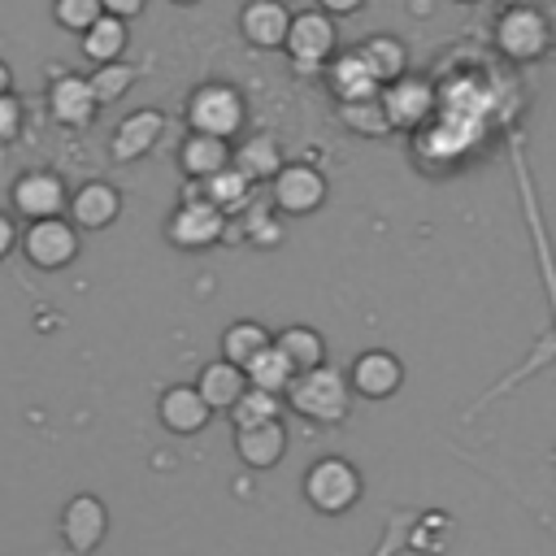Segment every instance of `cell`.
<instances>
[{
	"label": "cell",
	"mask_w": 556,
	"mask_h": 556,
	"mask_svg": "<svg viewBox=\"0 0 556 556\" xmlns=\"http://www.w3.org/2000/svg\"><path fill=\"white\" fill-rule=\"evenodd\" d=\"M122 48H126V22H117V17H109V13H100V17L83 30V52H87L96 65H113V61L122 56Z\"/></svg>",
	"instance_id": "22"
},
{
	"label": "cell",
	"mask_w": 556,
	"mask_h": 556,
	"mask_svg": "<svg viewBox=\"0 0 556 556\" xmlns=\"http://www.w3.org/2000/svg\"><path fill=\"white\" fill-rule=\"evenodd\" d=\"M226 165H230V143H226V139L191 135V139L182 143V169H187V174H195L200 182H204V178H213V174H222Z\"/></svg>",
	"instance_id": "21"
},
{
	"label": "cell",
	"mask_w": 556,
	"mask_h": 556,
	"mask_svg": "<svg viewBox=\"0 0 556 556\" xmlns=\"http://www.w3.org/2000/svg\"><path fill=\"white\" fill-rule=\"evenodd\" d=\"M13 208H17L22 217H30V222L61 217V208H65V182H61L56 174L35 169V174L17 178V187H13Z\"/></svg>",
	"instance_id": "11"
},
{
	"label": "cell",
	"mask_w": 556,
	"mask_h": 556,
	"mask_svg": "<svg viewBox=\"0 0 556 556\" xmlns=\"http://www.w3.org/2000/svg\"><path fill=\"white\" fill-rule=\"evenodd\" d=\"M130 83H135V70H130V65H122V61H113V65H100V70L87 78V87H91L96 104H109V100L126 96V87H130Z\"/></svg>",
	"instance_id": "28"
},
{
	"label": "cell",
	"mask_w": 556,
	"mask_h": 556,
	"mask_svg": "<svg viewBox=\"0 0 556 556\" xmlns=\"http://www.w3.org/2000/svg\"><path fill=\"white\" fill-rule=\"evenodd\" d=\"M274 417H278V395L256 391V387H248V391L235 400V408H230L235 430H243V426H261V421H274Z\"/></svg>",
	"instance_id": "26"
},
{
	"label": "cell",
	"mask_w": 556,
	"mask_h": 556,
	"mask_svg": "<svg viewBox=\"0 0 556 556\" xmlns=\"http://www.w3.org/2000/svg\"><path fill=\"white\" fill-rule=\"evenodd\" d=\"M52 13L65 30H87L104 9H100V0H52Z\"/></svg>",
	"instance_id": "29"
},
{
	"label": "cell",
	"mask_w": 556,
	"mask_h": 556,
	"mask_svg": "<svg viewBox=\"0 0 556 556\" xmlns=\"http://www.w3.org/2000/svg\"><path fill=\"white\" fill-rule=\"evenodd\" d=\"M187 122H191L195 135L230 139L243 126V96L226 83H208L187 100Z\"/></svg>",
	"instance_id": "3"
},
{
	"label": "cell",
	"mask_w": 556,
	"mask_h": 556,
	"mask_svg": "<svg viewBox=\"0 0 556 556\" xmlns=\"http://www.w3.org/2000/svg\"><path fill=\"white\" fill-rule=\"evenodd\" d=\"M222 230H226V213L213 208L204 195L178 204L174 217H169V226H165L169 243H178V248H208V243L222 239Z\"/></svg>",
	"instance_id": "7"
},
{
	"label": "cell",
	"mask_w": 556,
	"mask_h": 556,
	"mask_svg": "<svg viewBox=\"0 0 556 556\" xmlns=\"http://www.w3.org/2000/svg\"><path fill=\"white\" fill-rule=\"evenodd\" d=\"M274 348L287 356V365H291L295 374L326 365V339H321L313 326H287V330L274 339Z\"/></svg>",
	"instance_id": "20"
},
{
	"label": "cell",
	"mask_w": 556,
	"mask_h": 556,
	"mask_svg": "<svg viewBox=\"0 0 556 556\" xmlns=\"http://www.w3.org/2000/svg\"><path fill=\"white\" fill-rule=\"evenodd\" d=\"M326 13H352V9H361V0H317Z\"/></svg>",
	"instance_id": "34"
},
{
	"label": "cell",
	"mask_w": 556,
	"mask_h": 556,
	"mask_svg": "<svg viewBox=\"0 0 556 556\" xmlns=\"http://www.w3.org/2000/svg\"><path fill=\"white\" fill-rule=\"evenodd\" d=\"M195 391H200V400L208 404V413H230L235 400L248 391V378H243V369H235V365H226V361H208V365L200 369Z\"/></svg>",
	"instance_id": "18"
},
{
	"label": "cell",
	"mask_w": 556,
	"mask_h": 556,
	"mask_svg": "<svg viewBox=\"0 0 556 556\" xmlns=\"http://www.w3.org/2000/svg\"><path fill=\"white\" fill-rule=\"evenodd\" d=\"M161 130H165V117H161L156 109H139V113H130V117L113 130V143H109L113 161H139L143 152L156 148Z\"/></svg>",
	"instance_id": "13"
},
{
	"label": "cell",
	"mask_w": 556,
	"mask_h": 556,
	"mask_svg": "<svg viewBox=\"0 0 556 556\" xmlns=\"http://www.w3.org/2000/svg\"><path fill=\"white\" fill-rule=\"evenodd\" d=\"M287 400L300 417L308 421H321V426H334L348 417L352 408V387H348V374L334 369V365H317V369H304L291 378L287 387Z\"/></svg>",
	"instance_id": "1"
},
{
	"label": "cell",
	"mask_w": 556,
	"mask_h": 556,
	"mask_svg": "<svg viewBox=\"0 0 556 556\" xmlns=\"http://www.w3.org/2000/svg\"><path fill=\"white\" fill-rule=\"evenodd\" d=\"M243 195H248V178L239 169H222V174L204 178V200L213 208H222V213H230L235 204H243Z\"/></svg>",
	"instance_id": "27"
},
{
	"label": "cell",
	"mask_w": 556,
	"mask_h": 556,
	"mask_svg": "<svg viewBox=\"0 0 556 556\" xmlns=\"http://www.w3.org/2000/svg\"><path fill=\"white\" fill-rule=\"evenodd\" d=\"M13 243H17V230H13V222L0 213V261L13 252Z\"/></svg>",
	"instance_id": "33"
},
{
	"label": "cell",
	"mask_w": 556,
	"mask_h": 556,
	"mask_svg": "<svg viewBox=\"0 0 556 556\" xmlns=\"http://www.w3.org/2000/svg\"><path fill=\"white\" fill-rule=\"evenodd\" d=\"M400 382H404V365H400L395 352H382V348L361 352V356L352 361V369H348V387L361 391V395H369V400L395 395Z\"/></svg>",
	"instance_id": "9"
},
{
	"label": "cell",
	"mask_w": 556,
	"mask_h": 556,
	"mask_svg": "<svg viewBox=\"0 0 556 556\" xmlns=\"http://www.w3.org/2000/svg\"><path fill=\"white\" fill-rule=\"evenodd\" d=\"M9 83H13V78H9V65L0 61V96H9Z\"/></svg>",
	"instance_id": "35"
},
{
	"label": "cell",
	"mask_w": 556,
	"mask_h": 556,
	"mask_svg": "<svg viewBox=\"0 0 556 556\" xmlns=\"http://www.w3.org/2000/svg\"><path fill=\"white\" fill-rule=\"evenodd\" d=\"M408 521H413L408 513H395V521L387 526V539L378 543V552H374V556H395V552H400V543H404V526H408Z\"/></svg>",
	"instance_id": "31"
},
{
	"label": "cell",
	"mask_w": 556,
	"mask_h": 556,
	"mask_svg": "<svg viewBox=\"0 0 556 556\" xmlns=\"http://www.w3.org/2000/svg\"><path fill=\"white\" fill-rule=\"evenodd\" d=\"M100 9H104L109 17H117V22H126V17L143 13V0H100Z\"/></svg>",
	"instance_id": "32"
},
{
	"label": "cell",
	"mask_w": 556,
	"mask_h": 556,
	"mask_svg": "<svg viewBox=\"0 0 556 556\" xmlns=\"http://www.w3.org/2000/svg\"><path fill=\"white\" fill-rule=\"evenodd\" d=\"M235 165H239V174L252 182V178H265V174H278V148H274V139L269 135H256V139H248L239 152H235Z\"/></svg>",
	"instance_id": "25"
},
{
	"label": "cell",
	"mask_w": 556,
	"mask_h": 556,
	"mask_svg": "<svg viewBox=\"0 0 556 556\" xmlns=\"http://www.w3.org/2000/svg\"><path fill=\"white\" fill-rule=\"evenodd\" d=\"M269 343H274V339H269V330H265L261 321H235V326H226V334H222V361L235 365V369H248Z\"/></svg>",
	"instance_id": "19"
},
{
	"label": "cell",
	"mask_w": 556,
	"mask_h": 556,
	"mask_svg": "<svg viewBox=\"0 0 556 556\" xmlns=\"http://www.w3.org/2000/svg\"><path fill=\"white\" fill-rule=\"evenodd\" d=\"M356 65H361L369 78H400V70H404V43L391 39V35H374V39L361 48Z\"/></svg>",
	"instance_id": "24"
},
{
	"label": "cell",
	"mask_w": 556,
	"mask_h": 556,
	"mask_svg": "<svg viewBox=\"0 0 556 556\" xmlns=\"http://www.w3.org/2000/svg\"><path fill=\"white\" fill-rule=\"evenodd\" d=\"M174 4H195V0H174Z\"/></svg>",
	"instance_id": "36"
},
{
	"label": "cell",
	"mask_w": 556,
	"mask_h": 556,
	"mask_svg": "<svg viewBox=\"0 0 556 556\" xmlns=\"http://www.w3.org/2000/svg\"><path fill=\"white\" fill-rule=\"evenodd\" d=\"M495 39L513 61H534L547 48V22L534 9H508L495 26Z\"/></svg>",
	"instance_id": "10"
},
{
	"label": "cell",
	"mask_w": 556,
	"mask_h": 556,
	"mask_svg": "<svg viewBox=\"0 0 556 556\" xmlns=\"http://www.w3.org/2000/svg\"><path fill=\"white\" fill-rule=\"evenodd\" d=\"M239 26H243V39H248V43H256V48H278V43L287 39L291 13H287L282 0H252V4H243Z\"/></svg>",
	"instance_id": "14"
},
{
	"label": "cell",
	"mask_w": 556,
	"mask_h": 556,
	"mask_svg": "<svg viewBox=\"0 0 556 556\" xmlns=\"http://www.w3.org/2000/svg\"><path fill=\"white\" fill-rule=\"evenodd\" d=\"M326 200V178L313 165H278L274 174V204L291 217H304L313 208H321Z\"/></svg>",
	"instance_id": "8"
},
{
	"label": "cell",
	"mask_w": 556,
	"mask_h": 556,
	"mask_svg": "<svg viewBox=\"0 0 556 556\" xmlns=\"http://www.w3.org/2000/svg\"><path fill=\"white\" fill-rule=\"evenodd\" d=\"M65 208H70L74 226H83V230H104V226H113V217L122 213V200H117V191H113L109 182H87V187L74 191V200H70Z\"/></svg>",
	"instance_id": "17"
},
{
	"label": "cell",
	"mask_w": 556,
	"mask_h": 556,
	"mask_svg": "<svg viewBox=\"0 0 556 556\" xmlns=\"http://www.w3.org/2000/svg\"><path fill=\"white\" fill-rule=\"evenodd\" d=\"M304 500H308L317 513H326V517L348 513V508L361 500V473H356V465L343 460V456H321V460H313L308 473H304Z\"/></svg>",
	"instance_id": "2"
},
{
	"label": "cell",
	"mask_w": 556,
	"mask_h": 556,
	"mask_svg": "<svg viewBox=\"0 0 556 556\" xmlns=\"http://www.w3.org/2000/svg\"><path fill=\"white\" fill-rule=\"evenodd\" d=\"M17 126H22V109H17V100L0 96V143H9V139L17 135Z\"/></svg>",
	"instance_id": "30"
},
{
	"label": "cell",
	"mask_w": 556,
	"mask_h": 556,
	"mask_svg": "<svg viewBox=\"0 0 556 556\" xmlns=\"http://www.w3.org/2000/svg\"><path fill=\"white\" fill-rule=\"evenodd\" d=\"M282 48L291 52V61L300 70H313V65H321L334 52V22L326 13H313V9L308 13H295L291 26H287Z\"/></svg>",
	"instance_id": "6"
},
{
	"label": "cell",
	"mask_w": 556,
	"mask_h": 556,
	"mask_svg": "<svg viewBox=\"0 0 556 556\" xmlns=\"http://www.w3.org/2000/svg\"><path fill=\"white\" fill-rule=\"evenodd\" d=\"M156 413H161V426L174 430V434H200V430L208 426V417H213L195 387H169V391L161 395Z\"/></svg>",
	"instance_id": "15"
},
{
	"label": "cell",
	"mask_w": 556,
	"mask_h": 556,
	"mask_svg": "<svg viewBox=\"0 0 556 556\" xmlns=\"http://www.w3.org/2000/svg\"><path fill=\"white\" fill-rule=\"evenodd\" d=\"M235 452H239V460L252 465V469H274V465L282 460V452H287V430H282V421L274 417V421L235 430Z\"/></svg>",
	"instance_id": "12"
},
{
	"label": "cell",
	"mask_w": 556,
	"mask_h": 556,
	"mask_svg": "<svg viewBox=\"0 0 556 556\" xmlns=\"http://www.w3.org/2000/svg\"><path fill=\"white\" fill-rule=\"evenodd\" d=\"M243 378H248V387H256V391H269V395H282L287 387H291V378H295V369L287 365V356L269 343L248 369H243Z\"/></svg>",
	"instance_id": "23"
},
{
	"label": "cell",
	"mask_w": 556,
	"mask_h": 556,
	"mask_svg": "<svg viewBox=\"0 0 556 556\" xmlns=\"http://www.w3.org/2000/svg\"><path fill=\"white\" fill-rule=\"evenodd\" d=\"M56 530H61V543L74 552V556H91L100 543H104V534H109V508H104V500L100 495H74L65 508H61V521H56Z\"/></svg>",
	"instance_id": "4"
},
{
	"label": "cell",
	"mask_w": 556,
	"mask_h": 556,
	"mask_svg": "<svg viewBox=\"0 0 556 556\" xmlns=\"http://www.w3.org/2000/svg\"><path fill=\"white\" fill-rule=\"evenodd\" d=\"M48 104H52V117L65 122V126H87L91 113H96V96H91L87 78H78V74H56L52 91H48Z\"/></svg>",
	"instance_id": "16"
},
{
	"label": "cell",
	"mask_w": 556,
	"mask_h": 556,
	"mask_svg": "<svg viewBox=\"0 0 556 556\" xmlns=\"http://www.w3.org/2000/svg\"><path fill=\"white\" fill-rule=\"evenodd\" d=\"M22 252L39 269H65L78 256V230L70 222H61V217L30 222V230L22 235Z\"/></svg>",
	"instance_id": "5"
}]
</instances>
